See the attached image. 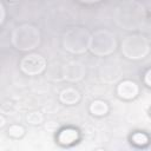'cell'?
Listing matches in <instances>:
<instances>
[{
	"label": "cell",
	"mask_w": 151,
	"mask_h": 151,
	"mask_svg": "<svg viewBox=\"0 0 151 151\" xmlns=\"http://www.w3.org/2000/svg\"><path fill=\"white\" fill-rule=\"evenodd\" d=\"M44 59L40 58V55L37 54H32V55H27L26 58L22 59L21 61V68L24 72L33 74V73H38L44 68Z\"/></svg>",
	"instance_id": "1"
},
{
	"label": "cell",
	"mask_w": 151,
	"mask_h": 151,
	"mask_svg": "<svg viewBox=\"0 0 151 151\" xmlns=\"http://www.w3.org/2000/svg\"><path fill=\"white\" fill-rule=\"evenodd\" d=\"M118 92L122 97L124 98H131V97H134L136 93H137V86L134 83H131V81H125V83H122L119 88H118Z\"/></svg>",
	"instance_id": "2"
},
{
	"label": "cell",
	"mask_w": 151,
	"mask_h": 151,
	"mask_svg": "<svg viewBox=\"0 0 151 151\" xmlns=\"http://www.w3.org/2000/svg\"><path fill=\"white\" fill-rule=\"evenodd\" d=\"M106 105L105 103H101V101H96L93 103V105L91 106V111L94 113V114H104L106 112Z\"/></svg>",
	"instance_id": "3"
},
{
	"label": "cell",
	"mask_w": 151,
	"mask_h": 151,
	"mask_svg": "<svg viewBox=\"0 0 151 151\" xmlns=\"http://www.w3.org/2000/svg\"><path fill=\"white\" fill-rule=\"evenodd\" d=\"M8 132H9V134L13 136V137H20V136L24 133V130H22V127L15 125V126H11Z\"/></svg>",
	"instance_id": "4"
},
{
	"label": "cell",
	"mask_w": 151,
	"mask_h": 151,
	"mask_svg": "<svg viewBox=\"0 0 151 151\" xmlns=\"http://www.w3.org/2000/svg\"><path fill=\"white\" fill-rule=\"evenodd\" d=\"M145 79H146V83L151 86V71H149V72H147V74H146V78H145Z\"/></svg>",
	"instance_id": "5"
}]
</instances>
